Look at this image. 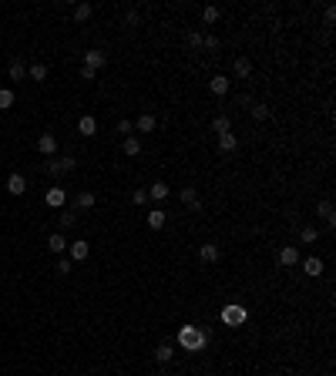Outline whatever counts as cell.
<instances>
[{"label": "cell", "mask_w": 336, "mask_h": 376, "mask_svg": "<svg viewBox=\"0 0 336 376\" xmlns=\"http://www.w3.org/2000/svg\"><path fill=\"white\" fill-rule=\"evenodd\" d=\"M323 17H326V24H336V7H326V14H323Z\"/></svg>", "instance_id": "cell-40"}, {"label": "cell", "mask_w": 336, "mask_h": 376, "mask_svg": "<svg viewBox=\"0 0 336 376\" xmlns=\"http://www.w3.org/2000/svg\"><path fill=\"white\" fill-rule=\"evenodd\" d=\"M135 128L145 131V135H148V131H155V114H141V118L135 121Z\"/></svg>", "instance_id": "cell-23"}, {"label": "cell", "mask_w": 336, "mask_h": 376, "mask_svg": "<svg viewBox=\"0 0 336 376\" xmlns=\"http://www.w3.org/2000/svg\"><path fill=\"white\" fill-rule=\"evenodd\" d=\"M121 148H125V155H128V158H135V155L141 152V141L131 135V138H125V144H121Z\"/></svg>", "instance_id": "cell-22"}, {"label": "cell", "mask_w": 336, "mask_h": 376, "mask_svg": "<svg viewBox=\"0 0 336 376\" xmlns=\"http://www.w3.org/2000/svg\"><path fill=\"white\" fill-rule=\"evenodd\" d=\"M188 47H195V51L202 47V34H188Z\"/></svg>", "instance_id": "cell-39"}, {"label": "cell", "mask_w": 336, "mask_h": 376, "mask_svg": "<svg viewBox=\"0 0 336 376\" xmlns=\"http://www.w3.org/2000/svg\"><path fill=\"white\" fill-rule=\"evenodd\" d=\"M182 202L188 208H195V212H202V202H199V195H195V188H182Z\"/></svg>", "instance_id": "cell-18"}, {"label": "cell", "mask_w": 336, "mask_h": 376, "mask_svg": "<svg viewBox=\"0 0 336 376\" xmlns=\"http://www.w3.org/2000/svg\"><path fill=\"white\" fill-rule=\"evenodd\" d=\"M131 202H135V205H145V202H148V192H145V188H138V192L131 195Z\"/></svg>", "instance_id": "cell-37"}, {"label": "cell", "mask_w": 336, "mask_h": 376, "mask_svg": "<svg viewBox=\"0 0 336 376\" xmlns=\"http://www.w3.org/2000/svg\"><path fill=\"white\" fill-rule=\"evenodd\" d=\"M24 74H27V67L20 64V61H14V64H10V78H14V81H24Z\"/></svg>", "instance_id": "cell-30"}, {"label": "cell", "mask_w": 336, "mask_h": 376, "mask_svg": "<svg viewBox=\"0 0 336 376\" xmlns=\"http://www.w3.org/2000/svg\"><path fill=\"white\" fill-rule=\"evenodd\" d=\"M208 339H212V329H202V326H182V329H178V346L188 349V353L205 349Z\"/></svg>", "instance_id": "cell-1"}, {"label": "cell", "mask_w": 336, "mask_h": 376, "mask_svg": "<svg viewBox=\"0 0 336 376\" xmlns=\"http://www.w3.org/2000/svg\"><path fill=\"white\" fill-rule=\"evenodd\" d=\"M71 269H74L71 259H61V262H57V272H61V275H71Z\"/></svg>", "instance_id": "cell-33"}, {"label": "cell", "mask_w": 336, "mask_h": 376, "mask_svg": "<svg viewBox=\"0 0 336 376\" xmlns=\"http://www.w3.org/2000/svg\"><path fill=\"white\" fill-rule=\"evenodd\" d=\"M64 202H67V192H64V188H47V205H51V208H61Z\"/></svg>", "instance_id": "cell-16"}, {"label": "cell", "mask_w": 336, "mask_h": 376, "mask_svg": "<svg viewBox=\"0 0 336 376\" xmlns=\"http://www.w3.org/2000/svg\"><path fill=\"white\" fill-rule=\"evenodd\" d=\"M202 47H205V51H219V37H212V34L202 37Z\"/></svg>", "instance_id": "cell-35"}, {"label": "cell", "mask_w": 336, "mask_h": 376, "mask_svg": "<svg viewBox=\"0 0 336 376\" xmlns=\"http://www.w3.org/2000/svg\"><path fill=\"white\" fill-rule=\"evenodd\" d=\"M74 225V212H64V215H61V229H71Z\"/></svg>", "instance_id": "cell-38"}, {"label": "cell", "mask_w": 336, "mask_h": 376, "mask_svg": "<svg viewBox=\"0 0 336 376\" xmlns=\"http://www.w3.org/2000/svg\"><path fill=\"white\" fill-rule=\"evenodd\" d=\"M78 135H84V138H91V135H98V121L91 118V114H84V118L78 121Z\"/></svg>", "instance_id": "cell-9"}, {"label": "cell", "mask_w": 336, "mask_h": 376, "mask_svg": "<svg viewBox=\"0 0 336 376\" xmlns=\"http://www.w3.org/2000/svg\"><path fill=\"white\" fill-rule=\"evenodd\" d=\"M219 17H222V10H219V7H202V20H205V24H215Z\"/></svg>", "instance_id": "cell-27"}, {"label": "cell", "mask_w": 336, "mask_h": 376, "mask_svg": "<svg viewBox=\"0 0 336 376\" xmlns=\"http://www.w3.org/2000/svg\"><path fill=\"white\" fill-rule=\"evenodd\" d=\"M7 192L10 195H24L27 192V178L24 175H10L7 178Z\"/></svg>", "instance_id": "cell-10"}, {"label": "cell", "mask_w": 336, "mask_h": 376, "mask_svg": "<svg viewBox=\"0 0 336 376\" xmlns=\"http://www.w3.org/2000/svg\"><path fill=\"white\" fill-rule=\"evenodd\" d=\"M14 101H17V97H14V91H10V88H0V111L14 108Z\"/></svg>", "instance_id": "cell-24"}, {"label": "cell", "mask_w": 336, "mask_h": 376, "mask_svg": "<svg viewBox=\"0 0 336 376\" xmlns=\"http://www.w3.org/2000/svg\"><path fill=\"white\" fill-rule=\"evenodd\" d=\"M212 131H215V135H229V131H232V124H229V118H225V114H219V118L212 121Z\"/></svg>", "instance_id": "cell-21"}, {"label": "cell", "mask_w": 336, "mask_h": 376, "mask_svg": "<svg viewBox=\"0 0 336 376\" xmlns=\"http://www.w3.org/2000/svg\"><path fill=\"white\" fill-rule=\"evenodd\" d=\"M172 353H175L172 346H168V343H161L158 349H155V360H158V363H168V360H172Z\"/></svg>", "instance_id": "cell-29"}, {"label": "cell", "mask_w": 336, "mask_h": 376, "mask_svg": "<svg viewBox=\"0 0 336 376\" xmlns=\"http://www.w3.org/2000/svg\"><path fill=\"white\" fill-rule=\"evenodd\" d=\"M145 192H148V198H155V202H161V198H168V192H172V188H168L165 182H155L152 188H145Z\"/></svg>", "instance_id": "cell-17"}, {"label": "cell", "mask_w": 336, "mask_h": 376, "mask_svg": "<svg viewBox=\"0 0 336 376\" xmlns=\"http://www.w3.org/2000/svg\"><path fill=\"white\" fill-rule=\"evenodd\" d=\"M235 148H239V138L229 131V135H219V152H225V155H232Z\"/></svg>", "instance_id": "cell-11"}, {"label": "cell", "mask_w": 336, "mask_h": 376, "mask_svg": "<svg viewBox=\"0 0 336 376\" xmlns=\"http://www.w3.org/2000/svg\"><path fill=\"white\" fill-rule=\"evenodd\" d=\"M47 248H51V252H64V248H67V239H64L61 232L47 235Z\"/></svg>", "instance_id": "cell-19"}, {"label": "cell", "mask_w": 336, "mask_h": 376, "mask_svg": "<svg viewBox=\"0 0 336 376\" xmlns=\"http://www.w3.org/2000/svg\"><path fill=\"white\" fill-rule=\"evenodd\" d=\"M94 74L98 71H91V67H81V78H84V81H94Z\"/></svg>", "instance_id": "cell-41"}, {"label": "cell", "mask_w": 336, "mask_h": 376, "mask_svg": "<svg viewBox=\"0 0 336 376\" xmlns=\"http://www.w3.org/2000/svg\"><path fill=\"white\" fill-rule=\"evenodd\" d=\"M299 239H303V242H316V229H313V225H306L303 232H299Z\"/></svg>", "instance_id": "cell-36"}, {"label": "cell", "mask_w": 336, "mask_h": 376, "mask_svg": "<svg viewBox=\"0 0 336 376\" xmlns=\"http://www.w3.org/2000/svg\"><path fill=\"white\" fill-rule=\"evenodd\" d=\"M222 322H225V326H242V322H246V309H242V306H225V309H222Z\"/></svg>", "instance_id": "cell-3"}, {"label": "cell", "mask_w": 336, "mask_h": 376, "mask_svg": "<svg viewBox=\"0 0 336 376\" xmlns=\"http://www.w3.org/2000/svg\"><path fill=\"white\" fill-rule=\"evenodd\" d=\"M296 262H299V248L296 245H286L279 252V265H296Z\"/></svg>", "instance_id": "cell-15"}, {"label": "cell", "mask_w": 336, "mask_h": 376, "mask_svg": "<svg viewBox=\"0 0 336 376\" xmlns=\"http://www.w3.org/2000/svg\"><path fill=\"white\" fill-rule=\"evenodd\" d=\"M88 17H91V4H78L74 7V24H84Z\"/></svg>", "instance_id": "cell-26"}, {"label": "cell", "mask_w": 336, "mask_h": 376, "mask_svg": "<svg viewBox=\"0 0 336 376\" xmlns=\"http://www.w3.org/2000/svg\"><path fill=\"white\" fill-rule=\"evenodd\" d=\"M78 168V161L71 158V155H64V158H47V175H67V171Z\"/></svg>", "instance_id": "cell-2"}, {"label": "cell", "mask_w": 336, "mask_h": 376, "mask_svg": "<svg viewBox=\"0 0 336 376\" xmlns=\"http://www.w3.org/2000/svg\"><path fill=\"white\" fill-rule=\"evenodd\" d=\"M145 222H148V229H161V225L168 222V212L155 208V212H148V215H145Z\"/></svg>", "instance_id": "cell-13"}, {"label": "cell", "mask_w": 336, "mask_h": 376, "mask_svg": "<svg viewBox=\"0 0 336 376\" xmlns=\"http://www.w3.org/2000/svg\"><path fill=\"white\" fill-rule=\"evenodd\" d=\"M316 215H320L326 225H336V212H333V202H329V198H323L320 205H316Z\"/></svg>", "instance_id": "cell-5"}, {"label": "cell", "mask_w": 336, "mask_h": 376, "mask_svg": "<svg viewBox=\"0 0 336 376\" xmlns=\"http://www.w3.org/2000/svg\"><path fill=\"white\" fill-rule=\"evenodd\" d=\"M125 24H128V27H138V24H141V17H138V10H128V14H125Z\"/></svg>", "instance_id": "cell-34"}, {"label": "cell", "mask_w": 336, "mask_h": 376, "mask_svg": "<svg viewBox=\"0 0 336 376\" xmlns=\"http://www.w3.org/2000/svg\"><path fill=\"white\" fill-rule=\"evenodd\" d=\"M252 74V61L249 57H235V78H249Z\"/></svg>", "instance_id": "cell-20"}, {"label": "cell", "mask_w": 336, "mask_h": 376, "mask_svg": "<svg viewBox=\"0 0 336 376\" xmlns=\"http://www.w3.org/2000/svg\"><path fill=\"white\" fill-rule=\"evenodd\" d=\"M88 256H91L88 242H71V245H67V259H71V262H84Z\"/></svg>", "instance_id": "cell-4"}, {"label": "cell", "mask_w": 336, "mask_h": 376, "mask_svg": "<svg viewBox=\"0 0 336 376\" xmlns=\"http://www.w3.org/2000/svg\"><path fill=\"white\" fill-rule=\"evenodd\" d=\"M303 272L306 275H313V279H316V275H323V259H303Z\"/></svg>", "instance_id": "cell-14"}, {"label": "cell", "mask_w": 336, "mask_h": 376, "mask_svg": "<svg viewBox=\"0 0 336 376\" xmlns=\"http://www.w3.org/2000/svg\"><path fill=\"white\" fill-rule=\"evenodd\" d=\"M94 192H81L78 195V198H74V205H78V208H94Z\"/></svg>", "instance_id": "cell-25"}, {"label": "cell", "mask_w": 336, "mask_h": 376, "mask_svg": "<svg viewBox=\"0 0 336 376\" xmlns=\"http://www.w3.org/2000/svg\"><path fill=\"white\" fill-rule=\"evenodd\" d=\"M199 259L202 262H219V245L215 242H205V245L199 248Z\"/></svg>", "instance_id": "cell-12"}, {"label": "cell", "mask_w": 336, "mask_h": 376, "mask_svg": "<svg viewBox=\"0 0 336 376\" xmlns=\"http://www.w3.org/2000/svg\"><path fill=\"white\" fill-rule=\"evenodd\" d=\"M118 131H121V135H125V138H131V131H135V124H131L128 118H121V121H118Z\"/></svg>", "instance_id": "cell-32"}, {"label": "cell", "mask_w": 336, "mask_h": 376, "mask_svg": "<svg viewBox=\"0 0 336 376\" xmlns=\"http://www.w3.org/2000/svg\"><path fill=\"white\" fill-rule=\"evenodd\" d=\"M104 61H108V57H104L101 51H84V67H91V71L104 67Z\"/></svg>", "instance_id": "cell-8"}, {"label": "cell", "mask_w": 336, "mask_h": 376, "mask_svg": "<svg viewBox=\"0 0 336 376\" xmlns=\"http://www.w3.org/2000/svg\"><path fill=\"white\" fill-rule=\"evenodd\" d=\"M208 91H212V94H215V97L229 94V78H225V74H215V78L208 81Z\"/></svg>", "instance_id": "cell-6"}, {"label": "cell", "mask_w": 336, "mask_h": 376, "mask_svg": "<svg viewBox=\"0 0 336 376\" xmlns=\"http://www.w3.org/2000/svg\"><path fill=\"white\" fill-rule=\"evenodd\" d=\"M249 114H252V121H266V118H269V108H266V104H252Z\"/></svg>", "instance_id": "cell-28"}, {"label": "cell", "mask_w": 336, "mask_h": 376, "mask_svg": "<svg viewBox=\"0 0 336 376\" xmlns=\"http://www.w3.org/2000/svg\"><path fill=\"white\" fill-rule=\"evenodd\" d=\"M27 74H31L34 81H47V67H44V64H34V67H31V71H27Z\"/></svg>", "instance_id": "cell-31"}, {"label": "cell", "mask_w": 336, "mask_h": 376, "mask_svg": "<svg viewBox=\"0 0 336 376\" xmlns=\"http://www.w3.org/2000/svg\"><path fill=\"white\" fill-rule=\"evenodd\" d=\"M37 152L51 158V155L57 152V138H54V135H40V138H37Z\"/></svg>", "instance_id": "cell-7"}]
</instances>
